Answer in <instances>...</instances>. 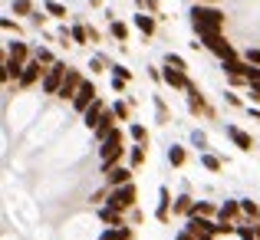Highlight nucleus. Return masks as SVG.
I'll return each mask as SVG.
<instances>
[{"label": "nucleus", "mask_w": 260, "mask_h": 240, "mask_svg": "<svg viewBox=\"0 0 260 240\" xmlns=\"http://www.w3.org/2000/svg\"><path fill=\"white\" fill-rule=\"evenodd\" d=\"M191 208H194V201H191L188 194L175 197V214H191Z\"/></svg>", "instance_id": "nucleus-29"}, {"label": "nucleus", "mask_w": 260, "mask_h": 240, "mask_svg": "<svg viewBox=\"0 0 260 240\" xmlns=\"http://www.w3.org/2000/svg\"><path fill=\"white\" fill-rule=\"evenodd\" d=\"M43 20H46V17H43L40 10H33V13H30V23H33V26H43Z\"/></svg>", "instance_id": "nucleus-47"}, {"label": "nucleus", "mask_w": 260, "mask_h": 240, "mask_svg": "<svg viewBox=\"0 0 260 240\" xmlns=\"http://www.w3.org/2000/svg\"><path fill=\"white\" fill-rule=\"evenodd\" d=\"M155 112H158V122H168V109L161 99H155Z\"/></svg>", "instance_id": "nucleus-40"}, {"label": "nucleus", "mask_w": 260, "mask_h": 240, "mask_svg": "<svg viewBox=\"0 0 260 240\" xmlns=\"http://www.w3.org/2000/svg\"><path fill=\"white\" fill-rule=\"evenodd\" d=\"M112 112H115V119H119V122H128V102L115 99L112 102Z\"/></svg>", "instance_id": "nucleus-33"}, {"label": "nucleus", "mask_w": 260, "mask_h": 240, "mask_svg": "<svg viewBox=\"0 0 260 240\" xmlns=\"http://www.w3.org/2000/svg\"><path fill=\"white\" fill-rule=\"evenodd\" d=\"M112 76H122V79H132V70H125V66H119V63H115V66H112Z\"/></svg>", "instance_id": "nucleus-42"}, {"label": "nucleus", "mask_w": 260, "mask_h": 240, "mask_svg": "<svg viewBox=\"0 0 260 240\" xmlns=\"http://www.w3.org/2000/svg\"><path fill=\"white\" fill-rule=\"evenodd\" d=\"M99 240H132V227H109Z\"/></svg>", "instance_id": "nucleus-27"}, {"label": "nucleus", "mask_w": 260, "mask_h": 240, "mask_svg": "<svg viewBox=\"0 0 260 240\" xmlns=\"http://www.w3.org/2000/svg\"><path fill=\"white\" fill-rule=\"evenodd\" d=\"M172 211H175V204H172V194H168V188L161 184V188H158V211H155V221H158V224H168Z\"/></svg>", "instance_id": "nucleus-12"}, {"label": "nucleus", "mask_w": 260, "mask_h": 240, "mask_svg": "<svg viewBox=\"0 0 260 240\" xmlns=\"http://www.w3.org/2000/svg\"><path fill=\"white\" fill-rule=\"evenodd\" d=\"M102 66H106V63H102V59H99V56H95V59H92V63H89V70H92V73H102Z\"/></svg>", "instance_id": "nucleus-48"}, {"label": "nucleus", "mask_w": 260, "mask_h": 240, "mask_svg": "<svg viewBox=\"0 0 260 240\" xmlns=\"http://www.w3.org/2000/svg\"><path fill=\"white\" fill-rule=\"evenodd\" d=\"M224 132H228V139L234 142V145L241 148V152H250V148H257V142L250 139V135L244 132V128H237V125H228V128H224Z\"/></svg>", "instance_id": "nucleus-13"}, {"label": "nucleus", "mask_w": 260, "mask_h": 240, "mask_svg": "<svg viewBox=\"0 0 260 240\" xmlns=\"http://www.w3.org/2000/svg\"><path fill=\"white\" fill-rule=\"evenodd\" d=\"M191 142H194L198 148H204V145H208V135H204V132H191Z\"/></svg>", "instance_id": "nucleus-44"}, {"label": "nucleus", "mask_w": 260, "mask_h": 240, "mask_svg": "<svg viewBox=\"0 0 260 240\" xmlns=\"http://www.w3.org/2000/svg\"><path fill=\"white\" fill-rule=\"evenodd\" d=\"M148 76H152L155 82H161V70H158V66H152V70H148Z\"/></svg>", "instance_id": "nucleus-49"}, {"label": "nucleus", "mask_w": 260, "mask_h": 240, "mask_svg": "<svg viewBox=\"0 0 260 240\" xmlns=\"http://www.w3.org/2000/svg\"><path fill=\"white\" fill-rule=\"evenodd\" d=\"M224 99H228V106H234V109H241V106H244L237 92H224Z\"/></svg>", "instance_id": "nucleus-43"}, {"label": "nucleus", "mask_w": 260, "mask_h": 240, "mask_svg": "<svg viewBox=\"0 0 260 240\" xmlns=\"http://www.w3.org/2000/svg\"><path fill=\"white\" fill-rule=\"evenodd\" d=\"M128 139L139 142V145H148V128L142 125V122H132V125H128Z\"/></svg>", "instance_id": "nucleus-25"}, {"label": "nucleus", "mask_w": 260, "mask_h": 240, "mask_svg": "<svg viewBox=\"0 0 260 240\" xmlns=\"http://www.w3.org/2000/svg\"><path fill=\"white\" fill-rule=\"evenodd\" d=\"M109 33H112L119 43H125V40H128V23H122V20H112V23H109Z\"/></svg>", "instance_id": "nucleus-28"}, {"label": "nucleus", "mask_w": 260, "mask_h": 240, "mask_svg": "<svg viewBox=\"0 0 260 240\" xmlns=\"http://www.w3.org/2000/svg\"><path fill=\"white\" fill-rule=\"evenodd\" d=\"M237 237H241V240H257V234H254V227H250V224L237 227Z\"/></svg>", "instance_id": "nucleus-39"}, {"label": "nucleus", "mask_w": 260, "mask_h": 240, "mask_svg": "<svg viewBox=\"0 0 260 240\" xmlns=\"http://www.w3.org/2000/svg\"><path fill=\"white\" fill-rule=\"evenodd\" d=\"M66 73H70V66H66L63 59H56V63H53L50 70H46L43 82H40L43 95H56V92H59V86H63V79H66Z\"/></svg>", "instance_id": "nucleus-4"}, {"label": "nucleus", "mask_w": 260, "mask_h": 240, "mask_svg": "<svg viewBox=\"0 0 260 240\" xmlns=\"http://www.w3.org/2000/svg\"><path fill=\"white\" fill-rule=\"evenodd\" d=\"M188 109H191L194 115H204V112H208V102H204V95L198 92V86H194V82L188 86Z\"/></svg>", "instance_id": "nucleus-18"}, {"label": "nucleus", "mask_w": 260, "mask_h": 240, "mask_svg": "<svg viewBox=\"0 0 260 240\" xmlns=\"http://www.w3.org/2000/svg\"><path fill=\"white\" fill-rule=\"evenodd\" d=\"M194 240H214V234H194Z\"/></svg>", "instance_id": "nucleus-51"}, {"label": "nucleus", "mask_w": 260, "mask_h": 240, "mask_svg": "<svg viewBox=\"0 0 260 240\" xmlns=\"http://www.w3.org/2000/svg\"><path fill=\"white\" fill-rule=\"evenodd\" d=\"M139 10H148V13H158V0H135Z\"/></svg>", "instance_id": "nucleus-38"}, {"label": "nucleus", "mask_w": 260, "mask_h": 240, "mask_svg": "<svg viewBox=\"0 0 260 240\" xmlns=\"http://www.w3.org/2000/svg\"><path fill=\"white\" fill-rule=\"evenodd\" d=\"M135 197H139V188L128 181V184H122V188L109 191L106 204H109V208H115V211H128V208H135Z\"/></svg>", "instance_id": "nucleus-3"}, {"label": "nucleus", "mask_w": 260, "mask_h": 240, "mask_svg": "<svg viewBox=\"0 0 260 240\" xmlns=\"http://www.w3.org/2000/svg\"><path fill=\"white\" fill-rule=\"evenodd\" d=\"M102 115H106V102H102V99H95L92 106H89L86 112H83V125L89 128V132H92V128L99 125V119H102Z\"/></svg>", "instance_id": "nucleus-16"}, {"label": "nucleus", "mask_w": 260, "mask_h": 240, "mask_svg": "<svg viewBox=\"0 0 260 240\" xmlns=\"http://www.w3.org/2000/svg\"><path fill=\"white\" fill-rule=\"evenodd\" d=\"M188 217H217V208L208 204V201H194V208H191Z\"/></svg>", "instance_id": "nucleus-23"}, {"label": "nucleus", "mask_w": 260, "mask_h": 240, "mask_svg": "<svg viewBox=\"0 0 260 240\" xmlns=\"http://www.w3.org/2000/svg\"><path fill=\"white\" fill-rule=\"evenodd\" d=\"M244 59H247L250 66H260V50H247V53H244Z\"/></svg>", "instance_id": "nucleus-41"}, {"label": "nucleus", "mask_w": 260, "mask_h": 240, "mask_svg": "<svg viewBox=\"0 0 260 240\" xmlns=\"http://www.w3.org/2000/svg\"><path fill=\"white\" fill-rule=\"evenodd\" d=\"M46 13H53V17H66V7L56 4V0H46Z\"/></svg>", "instance_id": "nucleus-37"}, {"label": "nucleus", "mask_w": 260, "mask_h": 240, "mask_svg": "<svg viewBox=\"0 0 260 240\" xmlns=\"http://www.w3.org/2000/svg\"><path fill=\"white\" fill-rule=\"evenodd\" d=\"M125 155H128V148H125V132H122V128H115V132L99 145V164H102V175H106V171H112V168H119Z\"/></svg>", "instance_id": "nucleus-2"}, {"label": "nucleus", "mask_w": 260, "mask_h": 240, "mask_svg": "<svg viewBox=\"0 0 260 240\" xmlns=\"http://www.w3.org/2000/svg\"><path fill=\"white\" fill-rule=\"evenodd\" d=\"M184 161H188V152H184V145H172V148H168V164H172V168H181Z\"/></svg>", "instance_id": "nucleus-24"}, {"label": "nucleus", "mask_w": 260, "mask_h": 240, "mask_svg": "<svg viewBox=\"0 0 260 240\" xmlns=\"http://www.w3.org/2000/svg\"><path fill=\"white\" fill-rule=\"evenodd\" d=\"M46 70H50V66H43V63H40V59H30V63L23 66V76H20L17 89H30V86H37V82H43Z\"/></svg>", "instance_id": "nucleus-7"}, {"label": "nucleus", "mask_w": 260, "mask_h": 240, "mask_svg": "<svg viewBox=\"0 0 260 240\" xmlns=\"http://www.w3.org/2000/svg\"><path fill=\"white\" fill-rule=\"evenodd\" d=\"M244 211H241V201H224L217 208V221H237Z\"/></svg>", "instance_id": "nucleus-20"}, {"label": "nucleus", "mask_w": 260, "mask_h": 240, "mask_svg": "<svg viewBox=\"0 0 260 240\" xmlns=\"http://www.w3.org/2000/svg\"><path fill=\"white\" fill-rule=\"evenodd\" d=\"M7 56L17 59V63H30L33 50H30V43H23V40H13V43H7Z\"/></svg>", "instance_id": "nucleus-14"}, {"label": "nucleus", "mask_w": 260, "mask_h": 240, "mask_svg": "<svg viewBox=\"0 0 260 240\" xmlns=\"http://www.w3.org/2000/svg\"><path fill=\"white\" fill-rule=\"evenodd\" d=\"M241 211H244V217H250V221H257L260 217V208L254 201H241Z\"/></svg>", "instance_id": "nucleus-36"}, {"label": "nucleus", "mask_w": 260, "mask_h": 240, "mask_svg": "<svg viewBox=\"0 0 260 240\" xmlns=\"http://www.w3.org/2000/svg\"><path fill=\"white\" fill-rule=\"evenodd\" d=\"M194 4H217V0H194Z\"/></svg>", "instance_id": "nucleus-52"}, {"label": "nucleus", "mask_w": 260, "mask_h": 240, "mask_svg": "<svg viewBox=\"0 0 260 240\" xmlns=\"http://www.w3.org/2000/svg\"><path fill=\"white\" fill-rule=\"evenodd\" d=\"M148 158V145H139V142H132V148H128V168H142Z\"/></svg>", "instance_id": "nucleus-21"}, {"label": "nucleus", "mask_w": 260, "mask_h": 240, "mask_svg": "<svg viewBox=\"0 0 260 240\" xmlns=\"http://www.w3.org/2000/svg\"><path fill=\"white\" fill-rule=\"evenodd\" d=\"M184 230H191V234H221V221H211V217H188V224H184Z\"/></svg>", "instance_id": "nucleus-8"}, {"label": "nucleus", "mask_w": 260, "mask_h": 240, "mask_svg": "<svg viewBox=\"0 0 260 240\" xmlns=\"http://www.w3.org/2000/svg\"><path fill=\"white\" fill-rule=\"evenodd\" d=\"M132 23H135V30H139V33H145V37H152V33H155V17H152V13H145V10H139V13H135V17H132Z\"/></svg>", "instance_id": "nucleus-19"}, {"label": "nucleus", "mask_w": 260, "mask_h": 240, "mask_svg": "<svg viewBox=\"0 0 260 240\" xmlns=\"http://www.w3.org/2000/svg\"><path fill=\"white\" fill-rule=\"evenodd\" d=\"M115 122H119V119H115V112H112V109H106V115H102V119H99V125L92 128V135H95V142H99V145H102V142H106L109 135L115 132V128H119V125H115Z\"/></svg>", "instance_id": "nucleus-11"}, {"label": "nucleus", "mask_w": 260, "mask_h": 240, "mask_svg": "<svg viewBox=\"0 0 260 240\" xmlns=\"http://www.w3.org/2000/svg\"><path fill=\"white\" fill-rule=\"evenodd\" d=\"M23 66L26 63H17V59H10V56H7V53H4V70H0V79H4V82H20V76H23Z\"/></svg>", "instance_id": "nucleus-17"}, {"label": "nucleus", "mask_w": 260, "mask_h": 240, "mask_svg": "<svg viewBox=\"0 0 260 240\" xmlns=\"http://www.w3.org/2000/svg\"><path fill=\"white\" fill-rule=\"evenodd\" d=\"M33 59H40L43 66H53V63H56V59H53V53L46 50V46H37V50H33Z\"/></svg>", "instance_id": "nucleus-31"}, {"label": "nucleus", "mask_w": 260, "mask_h": 240, "mask_svg": "<svg viewBox=\"0 0 260 240\" xmlns=\"http://www.w3.org/2000/svg\"><path fill=\"white\" fill-rule=\"evenodd\" d=\"M0 26H4V30H7V33H10V30H13V33H20V26H17V23H13V20H10V17H4V20H0Z\"/></svg>", "instance_id": "nucleus-45"}, {"label": "nucleus", "mask_w": 260, "mask_h": 240, "mask_svg": "<svg viewBox=\"0 0 260 240\" xmlns=\"http://www.w3.org/2000/svg\"><path fill=\"white\" fill-rule=\"evenodd\" d=\"M161 82H165V86H172V89H184V92H188V86H191L188 73L175 70V66H161Z\"/></svg>", "instance_id": "nucleus-10"}, {"label": "nucleus", "mask_w": 260, "mask_h": 240, "mask_svg": "<svg viewBox=\"0 0 260 240\" xmlns=\"http://www.w3.org/2000/svg\"><path fill=\"white\" fill-rule=\"evenodd\" d=\"M191 26L198 37L204 33H221L224 30V10H217L214 4H194L191 7Z\"/></svg>", "instance_id": "nucleus-1"}, {"label": "nucleus", "mask_w": 260, "mask_h": 240, "mask_svg": "<svg viewBox=\"0 0 260 240\" xmlns=\"http://www.w3.org/2000/svg\"><path fill=\"white\" fill-rule=\"evenodd\" d=\"M128 181H132V168H125V164L106 171V188H122V184H128Z\"/></svg>", "instance_id": "nucleus-15"}, {"label": "nucleus", "mask_w": 260, "mask_h": 240, "mask_svg": "<svg viewBox=\"0 0 260 240\" xmlns=\"http://www.w3.org/2000/svg\"><path fill=\"white\" fill-rule=\"evenodd\" d=\"M95 99H99V95H95V82H89V79H86V82H83V89H79V92H76V99H73L70 106L76 109L79 115H83V112H86L89 106H92Z\"/></svg>", "instance_id": "nucleus-9"}, {"label": "nucleus", "mask_w": 260, "mask_h": 240, "mask_svg": "<svg viewBox=\"0 0 260 240\" xmlns=\"http://www.w3.org/2000/svg\"><path fill=\"white\" fill-rule=\"evenodd\" d=\"M83 73H79V70H70V73H66V79H63V86H59V92H56V99L59 102H73V99H76V92H79V89H83Z\"/></svg>", "instance_id": "nucleus-6"}, {"label": "nucleus", "mask_w": 260, "mask_h": 240, "mask_svg": "<svg viewBox=\"0 0 260 240\" xmlns=\"http://www.w3.org/2000/svg\"><path fill=\"white\" fill-rule=\"evenodd\" d=\"M201 164H204L208 171H221V168H224V161L217 158V155H201Z\"/></svg>", "instance_id": "nucleus-35"}, {"label": "nucleus", "mask_w": 260, "mask_h": 240, "mask_svg": "<svg viewBox=\"0 0 260 240\" xmlns=\"http://www.w3.org/2000/svg\"><path fill=\"white\" fill-rule=\"evenodd\" d=\"M125 82H128V79H122V76H112V92H122V89H125Z\"/></svg>", "instance_id": "nucleus-46"}, {"label": "nucleus", "mask_w": 260, "mask_h": 240, "mask_svg": "<svg viewBox=\"0 0 260 240\" xmlns=\"http://www.w3.org/2000/svg\"><path fill=\"white\" fill-rule=\"evenodd\" d=\"M201 40V46H208L214 56H221V59H231V56H237L234 53V46L224 40V33H204V37H198Z\"/></svg>", "instance_id": "nucleus-5"}, {"label": "nucleus", "mask_w": 260, "mask_h": 240, "mask_svg": "<svg viewBox=\"0 0 260 240\" xmlns=\"http://www.w3.org/2000/svg\"><path fill=\"white\" fill-rule=\"evenodd\" d=\"M70 37H73V43H76V46H86V43H92V40H89V26H83V23L70 26Z\"/></svg>", "instance_id": "nucleus-26"}, {"label": "nucleus", "mask_w": 260, "mask_h": 240, "mask_svg": "<svg viewBox=\"0 0 260 240\" xmlns=\"http://www.w3.org/2000/svg\"><path fill=\"white\" fill-rule=\"evenodd\" d=\"M178 240H194V234H191V230H181V234H178Z\"/></svg>", "instance_id": "nucleus-50"}, {"label": "nucleus", "mask_w": 260, "mask_h": 240, "mask_svg": "<svg viewBox=\"0 0 260 240\" xmlns=\"http://www.w3.org/2000/svg\"><path fill=\"white\" fill-rule=\"evenodd\" d=\"M13 13H17V17H30L33 13V0H13Z\"/></svg>", "instance_id": "nucleus-30"}, {"label": "nucleus", "mask_w": 260, "mask_h": 240, "mask_svg": "<svg viewBox=\"0 0 260 240\" xmlns=\"http://www.w3.org/2000/svg\"><path fill=\"white\" fill-rule=\"evenodd\" d=\"M99 217L106 224H112V227H125V211H115V208H109V204L99 211Z\"/></svg>", "instance_id": "nucleus-22"}, {"label": "nucleus", "mask_w": 260, "mask_h": 240, "mask_svg": "<svg viewBox=\"0 0 260 240\" xmlns=\"http://www.w3.org/2000/svg\"><path fill=\"white\" fill-rule=\"evenodd\" d=\"M165 66H175V70H181V73H188V63H184L178 53H165Z\"/></svg>", "instance_id": "nucleus-34"}, {"label": "nucleus", "mask_w": 260, "mask_h": 240, "mask_svg": "<svg viewBox=\"0 0 260 240\" xmlns=\"http://www.w3.org/2000/svg\"><path fill=\"white\" fill-rule=\"evenodd\" d=\"M244 79H247V86H250V89H260V66H247Z\"/></svg>", "instance_id": "nucleus-32"}]
</instances>
